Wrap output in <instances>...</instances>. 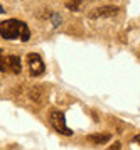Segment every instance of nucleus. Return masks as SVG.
Here are the masks:
<instances>
[{"mask_svg":"<svg viewBox=\"0 0 140 150\" xmlns=\"http://www.w3.org/2000/svg\"><path fill=\"white\" fill-rule=\"evenodd\" d=\"M26 25V22L17 21V19H7V21L0 22V35L7 39V41H12V39H19L22 27Z\"/></svg>","mask_w":140,"mask_h":150,"instance_id":"obj_1","label":"nucleus"},{"mask_svg":"<svg viewBox=\"0 0 140 150\" xmlns=\"http://www.w3.org/2000/svg\"><path fill=\"white\" fill-rule=\"evenodd\" d=\"M49 120H51L53 128L56 130L59 135H64V137H71V135H73V130L68 128L66 116H64V113H63V111H59V110H54V111H51Z\"/></svg>","mask_w":140,"mask_h":150,"instance_id":"obj_2","label":"nucleus"},{"mask_svg":"<svg viewBox=\"0 0 140 150\" xmlns=\"http://www.w3.org/2000/svg\"><path fill=\"white\" fill-rule=\"evenodd\" d=\"M27 66H29L31 76H41L46 71L44 61H42L41 54H37V52H29V54H27Z\"/></svg>","mask_w":140,"mask_h":150,"instance_id":"obj_3","label":"nucleus"},{"mask_svg":"<svg viewBox=\"0 0 140 150\" xmlns=\"http://www.w3.org/2000/svg\"><path fill=\"white\" fill-rule=\"evenodd\" d=\"M5 64H7V69L14 73V74H19L22 71V61H20V56L17 54H9L5 57Z\"/></svg>","mask_w":140,"mask_h":150,"instance_id":"obj_4","label":"nucleus"},{"mask_svg":"<svg viewBox=\"0 0 140 150\" xmlns=\"http://www.w3.org/2000/svg\"><path fill=\"white\" fill-rule=\"evenodd\" d=\"M118 14V7H113V5H107V7H100L95 8L93 12L90 14L91 19H100V17H112V15Z\"/></svg>","mask_w":140,"mask_h":150,"instance_id":"obj_5","label":"nucleus"},{"mask_svg":"<svg viewBox=\"0 0 140 150\" xmlns=\"http://www.w3.org/2000/svg\"><path fill=\"white\" fill-rule=\"evenodd\" d=\"M112 138V133H93V135H88V140L90 142L96 143V145H103V143H107L108 140Z\"/></svg>","mask_w":140,"mask_h":150,"instance_id":"obj_6","label":"nucleus"},{"mask_svg":"<svg viewBox=\"0 0 140 150\" xmlns=\"http://www.w3.org/2000/svg\"><path fill=\"white\" fill-rule=\"evenodd\" d=\"M29 37H31V30H29V27H27V24L26 25H24V27H22V32H20V41L22 42H27L29 41Z\"/></svg>","mask_w":140,"mask_h":150,"instance_id":"obj_7","label":"nucleus"},{"mask_svg":"<svg viewBox=\"0 0 140 150\" xmlns=\"http://www.w3.org/2000/svg\"><path fill=\"white\" fill-rule=\"evenodd\" d=\"M7 71V64H5V56H4V51L0 49V73H5Z\"/></svg>","mask_w":140,"mask_h":150,"instance_id":"obj_8","label":"nucleus"},{"mask_svg":"<svg viewBox=\"0 0 140 150\" xmlns=\"http://www.w3.org/2000/svg\"><path fill=\"white\" fill-rule=\"evenodd\" d=\"M81 5V0H71V2H68V8L69 10H78Z\"/></svg>","mask_w":140,"mask_h":150,"instance_id":"obj_9","label":"nucleus"},{"mask_svg":"<svg viewBox=\"0 0 140 150\" xmlns=\"http://www.w3.org/2000/svg\"><path fill=\"white\" fill-rule=\"evenodd\" d=\"M110 149H120V143H118V142H117V143H113V145H112V147H110Z\"/></svg>","mask_w":140,"mask_h":150,"instance_id":"obj_10","label":"nucleus"},{"mask_svg":"<svg viewBox=\"0 0 140 150\" xmlns=\"http://www.w3.org/2000/svg\"><path fill=\"white\" fill-rule=\"evenodd\" d=\"M0 14H4V7L2 5H0Z\"/></svg>","mask_w":140,"mask_h":150,"instance_id":"obj_11","label":"nucleus"}]
</instances>
